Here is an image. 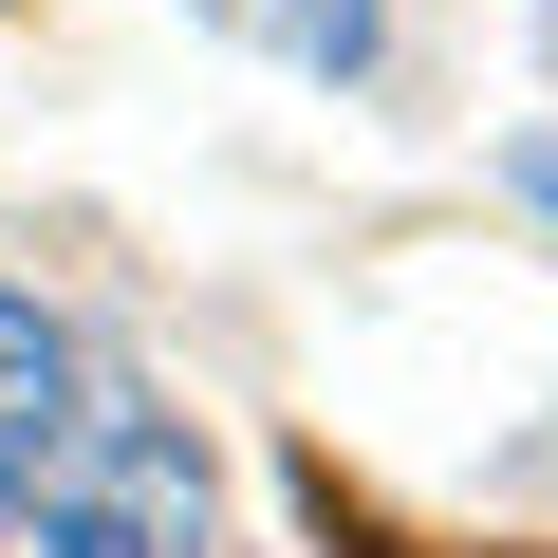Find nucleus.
Here are the masks:
<instances>
[{
  "mask_svg": "<svg viewBox=\"0 0 558 558\" xmlns=\"http://www.w3.org/2000/svg\"><path fill=\"white\" fill-rule=\"evenodd\" d=\"M57 410H75V336L20 299V279H0V465H20V447H57Z\"/></svg>",
  "mask_w": 558,
  "mask_h": 558,
  "instance_id": "f03ea898",
  "label": "nucleus"
},
{
  "mask_svg": "<svg viewBox=\"0 0 558 558\" xmlns=\"http://www.w3.org/2000/svg\"><path fill=\"white\" fill-rule=\"evenodd\" d=\"M0 539L38 558H205V447L168 410H57V447L0 465Z\"/></svg>",
  "mask_w": 558,
  "mask_h": 558,
  "instance_id": "f257e3e1",
  "label": "nucleus"
},
{
  "mask_svg": "<svg viewBox=\"0 0 558 558\" xmlns=\"http://www.w3.org/2000/svg\"><path fill=\"white\" fill-rule=\"evenodd\" d=\"M223 38H260V57H299V75H373V0H205Z\"/></svg>",
  "mask_w": 558,
  "mask_h": 558,
  "instance_id": "7ed1b4c3",
  "label": "nucleus"
},
{
  "mask_svg": "<svg viewBox=\"0 0 558 558\" xmlns=\"http://www.w3.org/2000/svg\"><path fill=\"white\" fill-rule=\"evenodd\" d=\"M521 205H539V223H558V131H539V149H521Z\"/></svg>",
  "mask_w": 558,
  "mask_h": 558,
  "instance_id": "20e7f679",
  "label": "nucleus"
}]
</instances>
